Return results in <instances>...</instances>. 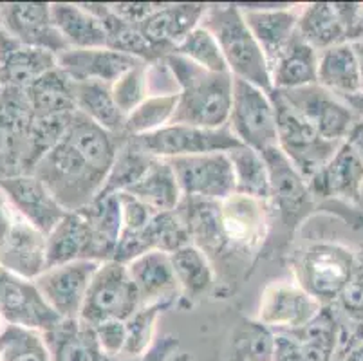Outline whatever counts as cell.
Listing matches in <instances>:
<instances>
[{
	"mask_svg": "<svg viewBox=\"0 0 363 361\" xmlns=\"http://www.w3.org/2000/svg\"><path fill=\"white\" fill-rule=\"evenodd\" d=\"M179 87L177 109L170 125L201 128H226L232 109L233 76L216 74L170 52L164 56Z\"/></svg>",
	"mask_w": 363,
	"mask_h": 361,
	"instance_id": "1",
	"label": "cell"
},
{
	"mask_svg": "<svg viewBox=\"0 0 363 361\" xmlns=\"http://www.w3.org/2000/svg\"><path fill=\"white\" fill-rule=\"evenodd\" d=\"M67 211L89 206L101 195L108 170L94 163L65 135L33 170Z\"/></svg>",
	"mask_w": 363,
	"mask_h": 361,
	"instance_id": "2",
	"label": "cell"
},
{
	"mask_svg": "<svg viewBox=\"0 0 363 361\" xmlns=\"http://www.w3.org/2000/svg\"><path fill=\"white\" fill-rule=\"evenodd\" d=\"M201 26L216 36L230 74L272 92V71L239 4H208Z\"/></svg>",
	"mask_w": 363,
	"mask_h": 361,
	"instance_id": "3",
	"label": "cell"
},
{
	"mask_svg": "<svg viewBox=\"0 0 363 361\" xmlns=\"http://www.w3.org/2000/svg\"><path fill=\"white\" fill-rule=\"evenodd\" d=\"M293 280L323 307L338 302L356 277V255L338 243H313L295 253Z\"/></svg>",
	"mask_w": 363,
	"mask_h": 361,
	"instance_id": "4",
	"label": "cell"
},
{
	"mask_svg": "<svg viewBox=\"0 0 363 361\" xmlns=\"http://www.w3.org/2000/svg\"><path fill=\"white\" fill-rule=\"evenodd\" d=\"M272 206L266 201L233 194L219 203L220 258H246L260 253L269 235Z\"/></svg>",
	"mask_w": 363,
	"mask_h": 361,
	"instance_id": "5",
	"label": "cell"
},
{
	"mask_svg": "<svg viewBox=\"0 0 363 361\" xmlns=\"http://www.w3.org/2000/svg\"><path fill=\"white\" fill-rule=\"evenodd\" d=\"M228 128L240 145L260 154L279 147L277 109L272 92L244 79L233 78Z\"/></svg>",
	"mask_w": 363,
	"mask_h": 361,
	"instance_id": "6",
	"label": "cell"
},
{
	"mask_svg": "<svg viewBox=\"0 0 363 361\" xmlns=\"http://www.w3.org/2000/svg\"><path fill=\"white\" fill-rule=\"evenodd\" d=\"M140 309V294L128 274L127 264L107 260L100 264L92 278L80 320L91 327L105 322H127Z\"/></svg>",
	"mask_w": 363,
	"mask_h": 361,
	"instance_id": "7",
	"label": "cell"
},
{
	"mask_svg": "<svg viewBox=\"0 0 363 361\" xmlns=\"http://www.w3.org/2000/svg\"><path fill=\"white\" fill-rule=\"evenodd\" d=\"M272 98L277 109L279 148L309 181L335 155L342 143L323 139L315 125L291 107L280 92L272 91Z\"/></svg>",
	"mask_w": 363,
	"mask_h": 361,
	"instance_id": "8",
	"label": "cell"
},
{
	"mask_svg": "<svg viewBox=\"0 0 363 361\" xmlns=\"http://www.w3.org/2000/svg\"><path fill=\"white\" fill-rule=\"evenodd\" d=\"M0 266L28 280L45 270V235L0 190Z\"/></svg>",
	"mask_w": 363,
	"mask_h": 361,
	"instance_id": "9",
	"label": "cell"
},
{
	"mask_svg": "<svg viewBox=\"0 0 363 361\" xmlns=\"http://www.w3.org/2000/svg\"><path fill=\"white\" fill-rule=\"evenodd\" d=\"M183 199L220 203L235 194V177L228 152L168 159Z\"/></svg>",
	"mask_w": 363,
	"mask_h": 361,
	"instance_id": "10",
	"label": "cell"
},
{
	"mask_svg": "<svg viewBox=\"0 0 363 361\" xmlns=\"http://www.w3.org/2000/svg\"><path fill=\"white\" fill-rule=\"evenodd\" d=\"M141 150L160 159L228 152L240 147L230 128H201L190 125H167L157 132L130 138Z\"/></svg>",
	"mask_w": 363,
	"mask_h": 361,
	"instance_id": "11",
	"label": "cell"
},
{
	"mask_svg": "<svg viewBox=\"0 0 363 361\" xmlns=\"http://www.w3.org/2000/svg\"><path fill=\"white\" fill-rule=\"evenodd\" d=\"M100 264L96 260H74L48 267L33 284L60 320H78Z\"/></svg>",
	"mask_w": 363,
	"mask_h": 361,
	"instance_id": "12",
	"label": "cell"
},
{
	"mask_svg": "<svg viewBox=\"0 0 363 361\" xmlns=\"http://www.w3.org/2000/svg\"><path fill=\"white\" fill-rule=\"evenodd\" d=\"M322 309L295 280H277L264 287L255 320L273 333H291L308 326Z\"/></svg>",
	"mask_w": 363,
	"mask_h": 361,
	"instance_id": "13",
	"label": "cell"
},
{
	"mask_svg": "<svg viewBox=\"0 0 363 361\" xmlns=\"http://www.w3.org/2000/svg\"><path fill=\"white\" fill-rule=\"evenodd\" d=\"M342 327L331 307H323L311 322L291 333H275L273 361H336Z\"/></svg>",
	"mask_w": 363,
	"mask_h": 361,
	"instance_id": "14",
	"label": "cell"
},
{
	"mask_svg": "<svg viewBox=\"0 0 363 361\" xmlns=\"http://www.w3.org/2000/svg\"><path fill=\"white\" fill-rule=\"evenodd\" d=\"M295 107L309 123L315 125L323 139L333 143H343L358 121V114L342 98L325 91L318 84L293 91H277Z\"/></svg>",
	"mask_w": 363,
	"mask_h": 361,
	"instance_id": "15",
	"label": "cell"
},
{
	"mask_svg": "<svg viewBox=\"0 0 363 361\" xmlns=\"http://www.w3.org/2000/svg\"><path fill=\"white\" fill-rule=\"evenodd\" d=\"M0 314L9 326L49 333L62 322L45 304L33 280L0 266Z\"/></svg>",
	"mask_w": 363,
	"mask_h": 361,
	"instance_id": "16",
	"label": "cell"
},
{
	"mask_svg": "<svg viewBox=\"0 0 363 361\" xmlns=\"http://www.w3.org/2000/svg\"><path fill=\"white\" fill-rule=\"evenodd\" d=\"M0 29L21 44L48 49L55 55L69 49L55 26L51 4L44 2L0 4Z\"/></svg>",
	"mask_w": 363,
	"mask_h": 361,
	"instance_id": "17",
	"label": "cell"
},
{
	"mask_svg": "<svg viewBox=\"0 0 363 361\" xmlns=\"http://www.w3.org/2000/svg\"><path fill=\"white\" fill-rule=\"evenodd\" d=\"M269 181H272V197L269 206L279 210L282 223L288 228H295L303 215H308L315 204L308 179L303 177L279 147L264 152Z\"/></svg>",
	"mask_w": 363,
	"mask_h": 361,
	"instance_id": "18",
	"label": "cell"
},
{
	"mask_svg": "<svg viewBox=\"0 0 363 361\" xmlns=\"http://www.w3.org/2000/svg\"><path fill=\"white\" fill-rule=\"evenodd\" d=\"M239 8L272 71V65L298 36L300 6L239 4Z\"/></svg>",
	"mask_w": 363,
	"mask_h": 361,
	"instance_id": "19",
	"label": "cell"
},
{
	"mask_svg": "<svg viewBox=\"0 0 363 361\" xmlns=\"http://www.w3.org/2000/svg\"><path fill=\"white\" fill-rule=\"evenodd\" d=\"M208 4L184 2V4H156L154 9L138 24V29L148 44L161 56L174 52L186 35L201 26Z\"/></svg>",
	"mask_w": 363,
	"mask_h": 361,
	"instance_id": "20",
	"label": "cell"
},
{
	"mask_svg": "<svg viewBox=\"0 0 363 361\" xmlns=\"http://www.w3.org/2000/svg\"><path fill=\"white\" fill-rule=\"evenodd\" d=\"M315 199L342 201L351 206L362 203L363 163L351 145L343 141L328 163L308 181Z\"/></svg>",
	"mask_w": 363,
	"mask_h": 361,
	"instance_id": "21",
	"label": "cell"
},
{
	"mask_svg": "<svg viewBox=\"0 0 363 361\" xmlns=\"http://www.w3.org/2000/svg\"><path fill=\"white\" fill-rule=\"evenodd\" d=\"M0 190L8 195L16 210L45 237L67 215V210L56 201L49 188L33 174L2 177Z\"/></svg>",
	"mask_w": 363,
	"mask_h": 361,
	"instance_id": "22",
	"label": "cell"
},
{
	"mask_svg": "<svg viewBox=\"0 0 363 361\" xmlns=\"http://www.w3.org/2000/svg\"><path fill=\"white\" fill-rule=\"evenodd\" d=\"M358 4L313 2L300 6L298 35L318 52L340 44H351V26Z\"/></svg>",
	"mask_w": 363,
	"mask_h": 361,
	"instance_id": "23",
	"label": "cell"
},
{
	"mask_svg": "<svg viewBox=\"0 0 363 361\" xmlns=\"http://www.w3.org/2000/svg\"><path fill=\"white\" fill-rule=\"evenodd\" d=\"M127 270L140 294L141 307L168 309L179 302V286L168 253L148 251L127 262Z\"/></svg>",
	"mask_w": 363,
	"mask_h": 361,
	"instance_id": "24",
	"label": "cell"
},
{
	"mask_svg": "<svg viewBox=\"0 0 363 361\" xmlns=\"http://www.w3.org/2000/svg\"><path fill=\"white\" fill-rule=\"evenodd\" d=\"M143 60L114 51L111 48L67 49L58 55V67L74 82H101L112 85Z\"/></svg>",
	"mask_w": 363,
	"mask_h": 361,
	"instance_id": "25",
	"label": "cell"
},
{
	"mask_svg": "<svg viewBox=\"0 0 363 361\" xmlns=\"http://www.w3.org/2000/svg\"><path fill=\"white\" fill-rule=\"evenodd\" d=\"M58 67V55L31 48L4 35L0 38V89H29L35 82Z\"/></svg>",
	"mask_w": 363,
	"mask_h": 361,
	"instance_id": "26",
	"label": "cell"
},
{
	"mask_svg": "<svg viewBox=\"0 0 363 361\" xmlns=\"http://www.w3.org/2000/svg\"><path fill=\"white\" fill-rule=\"evenodd\" d=\"M74 260L100 262L91 224L80 210L67 211L55 230L45 237V270Z\"/></svg>",
	"mask_w": 363,
	"mask_h": 361,
	"instance_id": "27",
	"label": "cell"
},
{
	"mask_svg": "<svg viewBox=\"0 0 363 361\" xmlns=\"http://www.w3.org/2000/svg\"><path fill=\"white\" fill-rule=\"evenodd\" d=\"M51 15L69 49L107 48V29L87 4L55 2Z\"/></svg>",
	"mask_w": 363,
	"mask_h": 361,
	"instance_id": "28",
	"label": "cell"
},
{
	"mask_svg": "<svg viewBox=\"0 0 363 361\" xmlns=\"http://www.w3.org/2000/svg\"><path fill=\"white\" fill-rule=\"evenodd\" d=\"M170 262L179 286V302L194 306L216 287V266L192 243L170 253Z\"/></svg>",
	"mask_w": 363,
	"mask_h": 361,
	"instance_id": "29",
	"label": "cell"
},
{
	"mask_svg": "<svg viewBox=\"0 0 363 361\" xmlns=\"http://www.w3.org/2000/svg\"><path fill=\"white\" fill-rule=\"evenodd\" d=\"M51 352V361H104L94 329L78 320H62L44 334Z\"/></svg>",
	"mask_w": 363,
	"mask_h": 361,
	"instance_id": "30",
	"label": "cell"
},
{
	"mask_svg": "<svg viewBox=\"0 0 363 361\" xmlns=\"http://www.w3.org/2000/svg\"><path fill=\"white\" fill-rule=\"evenodd\" d=\"M318 85L342 99L362 92L359 65L352 44H340L320 52Z\"/></svg>",
	"mask_w": 363,
	"mask_h": 361,
	"instance_id": "31",
	"label": "cell"
},
{
	"mask_svg": "<svg viewBox=\"0 0 363 361\" xmlns=\"http://www.w3.org/2000/svg\"><path fill=\"white\" fill-rule=\"evenodd\" d=\"M320 52L306 44L300 35L293 40L288 51L272 65L273 91H293L318 84Z\"/></svg>",
	"mask_w": 363,
	"mask_h": 361,
	"instance_id": "32",
	"label": "cell"
},
{
	"mask_svg": "<svg viewBox=\"0 0 363 361\" xmlns=\"http://www.w3.org/2000/svg\"><path fill=\"white\" fill-rule=\"evenodd\" d=\"M72 92H74L76 111L105 130L123 135L125 116L114 101L111 85L92 82V79H85V82L72 79Z\"/></svg>",
	"mask_w": 363,
	"mask_h": 361,
	"instance_id": "33",
	"label": "cell"
},
{
	"mask_svg": "<svg viewBox=\"0 0 363 361\" xmlns=\"http://www.w3.org/2000/svg\"><path fill=\"white\" fill-rule=\"evenodd\" d=\"M127 194L140 199L150 210L163 213V211H176L183 201V194L177 184L170 163L167 159L156 157L147 174L138 181Z\"/></svg>",
	"mask_w": 363,
	"mask_h": 361,
	"instance_id": "34",
	"label": "cell"
},
{
	"mask_svg": "<svg viewBox=\"0 0 363 361\" xmlns=\"http://www.w3.org/2000/svg\"><path fill=\"white\" fill-rule=\"evenodd\" d=\"M26 92L31 101L35 118H51L76 112L72 79L60 67L42 76L31 87L26 89Z\"/></svg>",
	"mask_w": 363,
	"mask_h": 361,
	"instance_id": "35",
	"label": "cell"
},
{
	"mask_svg": "<svg viewBox=\"0 0 363 361\" xmlns=\"http://www.w3.org/2000/svg\"><path fill=\"white\" fill-rule=\"evenodd\" d=\"M80 211H84L91 224L100 262L112 260L121 237V208L118 194L100 195Z\"/></svg>",
	"mask_w": 363,
	"mask_h": 361,
	"instance_id": "36",
	"label": "cell"
},
{
	"mask_svg": "<svg viewBox=\"0 0 363 361\" xmlns=\"http://www.w3.org/2000/svg\"><path fill=\"white\" fill-rule=\"evenodd\" d=\"M228 157H230L233 177H235V194L269 203L272 181H269V168L264 155L253 148L240 145L228 150Z\"/></svg>",
	"mask_w": 363,
	"mask_h": 361,
	"instance_id": "37",
	"label": "cell"
},
{
	"mask_svg": "<svg viewBox=\"0 0 363 361\" xmlns=\"http://www.w3.org/2000/svg\"><path fill=\"white\" fill-rule=\"evenodd\" d=\"M154 161H156L154 155L141 150L128 135H123L101 195L120 194V191L130 190L147 174V170L152 167Z\"/></svg>",
	"mask_w": 363,
	"mask_h": 361,
	"instance_id": "38",
	"label": "cell"
},
{
	"mask_svg": "<svg viewBox=\"0 0 363 361\" xmlns=\"http://www.w3.org/2000/svg\"><path fill=\"white\" fill-rule=\"evenodd\" d=\"M179 94L148 96L140 107H136L125 118L123 135L138 138L157 132L172 123L177 109Z\"/></svg>",
	"mask_w": 363,
	"mask_h": 361,
	"instance_id": "39",
	"label": "cell"
},
{
	"mask_svg": "<svg viewBox=\"0 0 363 361\" xmlns=\"http://www.w3.org/2000/svg\"><path fill=\"white\" fill-rule=\"evenodd\" d=\"M0 361H51L44 333L8 323L0 333Z\"/></svg>",
	"mask_w": 363,
	"mask_h": 361,
	"instance_id": "40",
	"label": "cell"
},
{
	"mask_svg": "<svg viewBox=\"0 0 363 361\" xmlns=\"http://www.w3.org/2000/svg\"><path fill=\"white\" fill-rule=\"evenodd\" d=\"M174 52L190 60L192 64L199 65L201 69L208 72L230 74V69H228L226 60H224L216 36L204 26H197L190 35L184 36L183 42L174 49Z\"/></svg>",
	"mask_w": 363,
	"mask_h": 361,
	"instance_id": "41",
	"label": "cell"
},
{
	"mask_svg": "<svg viewBox=\"0 0 363 361\" xmlns=\"http://www.w3.org/2000/svg\"><path fill=\"white\" fill-rule=\"evenodd\" d=\"M275 333L257 320L246 322L232 342V361H273Z\"/></svg>",
	"mask_w": 363,
	"mask_h": 361,
	"instance_id": "42",
	"label": "cell"
},
{
	"mask_svg": "<svg viewBox=\"0 0 363 361\" xmlns=\"http://www.w3.org/2000/svg\"><path fill=\"white\" fill-rule=\"evenodd\" d=\"M163 307H141L125 322L127 338H125L123 352L120 357H140L147 354L156 343V323Z\"/></svg>",
	"mask_w": 363,
	"mask_h": 361,
	"instance_id": "43",
	"label": "cell"
},
{
	"mask_svg": "<svg viewBox=\"0 0 363 361\" xmlns=\"http://www.w3.org/2000/svg\"><path fill=\"white\" fill-rule=\"evenodd\" d=\"M33 119L35 114H33L31 101L24 89H0V128L28 138Z\"/></svg>",
	"mask_w": 363,
	"mask_h": 361,
	"instance_id": "44",
	"label": "cell"
},
{
	"mask_svg": "<svg viewBox=\"0 0 363 361\" xmlns=\"http://www.w3.org/2000/svg\"><path fill=\"white\" fill-rule=\"evenodd\" d=\"M112 96L118 109L127 118L136 107H140L145 99L150 96L148 92V64L141 62L136 67L125 72L118 82L111 85Z\"/></svg>",
	"mask_w": 363,
	"mask_h": 361,
	"instance_id": "45",
	"label": "cell"
},
{
	"mask_svg": "<svg viewBox=\"0 0 363 361\" xmlns=\"http://www.w3.org/2000/svg\"><path fill=\"white\" fill-rule=\"evenodd\" d=\"M96 333L101 352L107 357H120L125 347L127 327L125 322H105L98 327H92Z\"/></svg>",
	"mask_w": 363,
	"mask_h": 361,
	"instance_id": "46",
	"label": "cell"
},
{
	"mask_svg": "<svg viewBox=\"0 0 363 361\" xmlns=\"http://www.w3.org/2000/svg\"><path fill=\"white\" fill-rule=\"evenodd\" d=\"M335 306H338L352 323L363 327V277L352 278V282L343 291Z\"/></svg>",
	"mask_w": 363,
	"mask_h": 361,
	"instance_id": "47",
	"label": "cell"
},
{
	"mask_svg": "<svg viewBox=\"0 0 363 361\" xmlns=\"http://www.w3.org/2000/svg\"><path fill=\"white\" fill-rule=\"evenodd\" d=\"M179 342L174 336H163L156 340L152 349L140 357H107L104 361H170L172 356H176Z\"/></svg>",
	"mask_w": 363,
	"mask_h": 361,
	"instance_id": "48",
	"label": "cell"
},
{
	"mask_svg": "<svg viewBox=\"0 0 363 361\" xmlns=\"http://www.w3.org/2000/svg\"><path fill=\"white\" fill-rule=\"evenodd\" d=\"M345 143L351 145V148L358 154V157L362 159V163H363V119L362 118H359L354 123V127L351 128L347 139H345Z\"/></svg>",
	"mask_w": 363,
	"mask_h": 361,
	"instance_id": "49",
	"label": "cell"
},
{
	"mask_svg": "<svg viewBox=\"0 0 363 361\" xmlns=\"http://www.w3.org/2000/svg\"><path fill=\"white\" fill-rule=\"evenodd\" d=\"M340 361H363V340L352 345L347 352L343 354Z\"/></svg>",
	"mask_w": 363,
	"mask_h": 361,
	"instance_id": "50",
	"label": "cell"
},
{
	"mask_svg": "<svg viewBox=\"0 0 363 361\" xmlns=\"http://www.w3.org/2000/svg\"><path fill=\"white\" fill-rule=\"evenodd\" d=\"M345 104L349 105V107L352 109V111L358 114V118L363 119V96L362 94H356V96H351V98H345L343 99Z\"/></svg>",
	"mask_w": 363,
	"mask_h": 361,
	"instance_id": "51",
	"label": "cell"
},
{
	"mask_svg": "<svg viewBox=\"0 0 363 361\" xmlns=\"http://www.w3.org/2000/svg\"><path fill=\"white\" fill-rule=\"evenodd\" d=\"M356 52V58H358V65H359V84H362V92L359 94L363 96V42H354L352 44Z\"/></svg>",
	"mask_w": 363,
	"mask_h": 361,
	"instance_id": "52",
	"label": "cell"
},
{
	"mask_svg": "<svg viewBox=\"0 0 363 361\" xmlns=\"http://www.w3.org/2000/svg\"><path fill=\"white\" fill-rule=\"evenodd\" d=\"M170 361H194V360L190 356H186V354H179V356L176 354V356L170 357Z\"/></svg>",
	"mask_w": 363,
	"mask_h": 361,
	"instance_id": "53",
	"label": "cell"
},
{
	"mask_svg": "<svg viewBox=\"0 0 363 361\" xmlns=\"http://www.w3.org/2000/svg\"><path fill=\"white\" fill-rule=\"evenodd\" d=\"M2 36H4V31H2V29H0V38H2Z\"/></svg>",
	"mask_w": 363,
	"mask_h": 361,
	"instance_id": "54",
	"label": "cell"
}]
</instances>
